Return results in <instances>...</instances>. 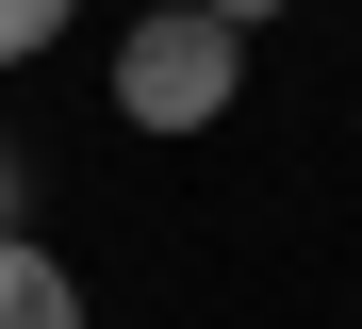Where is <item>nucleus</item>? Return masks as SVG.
<instances>
[{"label": "nucleus", "mask_w": 362, "mask_h": 329, "mask_svg": "<svg viewBox=\"0 0 362 329\" xmlns=\"http://www.w3.org/2000/svg\"><path fill=\"white\" fill-rule=\"evenodd\" d=\"M230 99H247V33H230V17L148 0V17L115 33V115H132V132H214Z\"/></svg>", "instance_id": "obj_1"}, {"label": "nucleus", "mask_w": 362, "mask_h": 329, "mask_svg": "<svg viewBox=\"0 0 362 329\" xmlns=\"http://www.w3.org/2000/svg\"><path fill=\"white\" fill-rule=\"evenodd\" d=\"M0 329H83V280H66L33 231H0Z\"/></svg>", "instance_id": "obj_2"}, {"label": "nucleus", "mask_w": 362, "mask_h": 329, "mask_svg": "<svg viewBox=\"0 0 362 329\" xmlns=\"http://www.w3.org/2000/svg\"><path fill=\"white\" fill-rule=\"evenodd\" d=\"M66 17H83V0H0V66H33L49 33H66Z\"/></svg>", "instance_id": "obj_3"}, {"label": "nucleus", "mask_w": 362, "mask_h": 329, "mask_svg": "<svg viewBox=\"0 0 362 329\" xmlns=\"http://www.w3.org/2000/svg\"><path fill=\"white\" fill-rule=\"evenodd\" d=\"M17 214H33V165H17V149H0V231H17Z\"/></svg>", "instance_id": "obj_4"}, {"label": "nucleus", "mask_w": 362, "mask_h": 329, "mask_svg": "<svg viewBox=\"0 0 362 329\" xmlns=\"http://www.w3.org/2000/svg\"><path fill=\"white\" fill-rule=\"evenodd\" d=\"M198 17H230V33H264V17H280V0H198Z\"/></svg>", "instance_id": "obj_5"}]
</instances>
